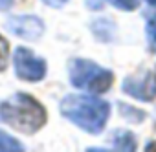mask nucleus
<instances>
[{"mask_svg": "<svg viewBox=\"0 0 156 152\" xmlns=\"http://www.w3.org/2000/svg\"><path fill=\"white\" fill-rule=\"evenodd\" d=\"M61 116L79 126L83 132L98 136L105 130L108 117H110V105L94 95H81V94H68L62 97L59 105Z\"/></svg>", "mask_w": 156, "mask_h": 152, "instance_id": "nucleus-1", "label": "nucleus"}, {"mask_svg": "<svg viewBox=\"0 0 156 152\" xmlns=\"http://www.w3.org/2000/svg\"><path fill=\"white\" fill-rule=\"evenodd\" d=\"M0 121L22 134H37L48 121L41 101L26 92H17L0 103Z\"/></svg>", "mask_w": 156, "mask_h": 152, "instance_id": "nucleus-2", "label": "nucleus"}, {"mask_svg": "<svg viewBox=\"0 0 156 152\" xmlns=\"http://www.w3.org/2000/svg\"><path fill=\"white\" fill-rule=\"evenodd\" d=\"M68 77L73 88L88 94H105L114 83V73L108 68L99 66L94 60L73 57L68 60Z\"/></svg>", "mask_w": 156, "mask_h": 152, "instance_id": "nucleus-3", "label": "nucleus"}, {"mask_svg": "<svg viewBox=\"0 0 156 152\" xmlns=\"http://www.w3.org/2000/svg\"><path fill=\"white\" fill-rule=\"evenodd\" d=\"M13 68H15V75L26 83H41L48 73L46 60L42 57H37L30 48L24 46H19L15 50Z\"/></svg>", "mask_w": 156, "mask_h": 152, "instance_id": "nucleus-4", "label": "nucleus"}, {"mask_svg": "<svg viewBox=\"0 0 156 152\" xmlns=\"http://www.w3.org/2000/svg\"><path fill=\"white\" fill-rule=\"evenodd\" d=\"M121 90L138 101H152L156 97V77L147 70L136 75H129L121 83Z\"/></svg>", "mask_w": 156, "mask_h": 152, "instance_id": "nucleus-5", "label": "nucleus"}, {"mask_svg": "<svg viewBox=\"0 0 156 152\" xmlns=\"http://www.w3.org/2000/svg\"><path fill=\"white\" fill-rule=\"evenodd\" d=\"M6 28L19 39L39 40L44 35V20L37 15H11L6 20Z\"/></svg>", "mask_w": 156, "mask_h": 152, "instance_id": "nucleus-6", "label": "nucleus"}, {"mask_svg": "<svg viewBox=\"0 0 156 152\" xmlns=\"http://www.w3.org/2000/svg\"><path fill=\"white\" fill-rule=\"evenodd\" d=\"M90 31H92V35H94L98 40H101V42H110V40H114V35H116V24H114L112 19L99 17V19L92 20Z\"/></svg>", "mask_w": 156, "mask_h": 152, "instance_id": "nucleus-7", "label": "nucleus"}, {"mask_svg": "<svg viewBox=\"0 0 156 152\" xmlns=\"http://www.w3.org/2000/svg\"><path fill=\"white\" fill-rule=\"evenodd\" d=\"M108 143L112 145L114 150H123V152L136 150V137L130 130H123V128L112 130V134L108 137Z\"/></svg>", "mask_w": 156, "mask_h": 152, "instance_id": "nucleus-8", "label": "nucleus"}, {"mask_svg": "<svg viewBox=\"0 0 156 152\" xmlns=\"http://www.w3.org/2000/svg\"><path fill=\"white\" fill-rule=\"evenodd\" d=\"M118 112H119V116H121L125 121L134 123V125L141 123V121L145 119V116H147L143 110H140V108H136V106H132V105H129V103H123V101L118 103Z\"/></svg>", "mask_w": 156, "mask_h": 152, "instance_id": "nucleus-9", "label": "nucleus"}, {"mask_svg": "<svg viewBox=\"0 0 156 152\" xmlns=\"http://www.w3.org/2000/svg\"><path fill=\"white\" fill-rule=\"evenodd\" d=\"M22 150L24 147L19 139H15L4 130H0V152H22Z\"/></svg>", "mask_w": 156, "mask_h": 152, "instance_id": "nucleus-10", "label": "nucleus"}, {"mask_svg": "<svg viewBox=\"0 0 156 152\" xmlns=\"http://www.w3.org/2000/svg\"><path fill=\"white\" fill-rule=\"evenodd\" d=\"M9 62V42L0 33V71H4Z\"/></svg>", "mask_w": 156, "mask_h": 152, "instance_id": "nucleus-11", "label": "nucleus"}, {"mask_svg": "<svg viewBox=\"0 0 156 152\" xmlns=\"http://www.w3.org/2000/svg\"><path fill=\"white\" fill-rule=\"evenodd\" d=\"M108 2L121 11H134V9H138L141 0H108Z\"/></svg>", "mask_w": 156, "mask_h": 152, "instance_id": "nucleus-12", "label": "nucleus"}, {"mask_svg": "<svg viewBox=\"0 0 156 152\" xmlns=\"http://www.w3.org/2000/svg\"><path fill=\"white\" fill-rule=\"evenodd\" d=\"M145 33H147V39H149L151 46H156V13H154V15L147 20Z\"/></svg>", "mask_w": 156, "mask_h": 152, "instance_id": "nucleus-13", "label": "nucleus"}, {"mask_svg": "<svg viewBox=\"0 0 156 152\" xmlns=\"http://www.w3.org/2000/svg\"><path fill=\"white\" fill-rule=\"evenodd\" d=\"M66 2H68V0H42V4H46V6H50V8H55V9L66 6Z\"/></svg>", "mask_w": 156, "mask_h": 152, "instance_id": "nucleus-14", "label": "nucleus"}, {"mask_svg": "<svg viewBox=\"0 0 156 152\" xmlns=\"http://www.w3.org/2000/svg\"><path fill=\"white\" fill-rule=\"evenodd\" d=\"M15 4V0H0V11H9Z\"/></svg>", "mask_w": 156, "mask_h": 152, "instance_id": "nucleus-15", "label": "nucleus"}, {"mask_svg": "<svg viewBox=\"0 0 156 152\" xmlns=\"http://www.w3.org/2000/svg\"><path fill=\"white\" fill-rule=\"evenodd\" d=\"M147 2H149L151 6H156V0H147Z\"/></svg>", "mask_w": 156, "mask_h": 152, "instance_id": "nucleus-16", "label": "nucleus"}]
</instances>
